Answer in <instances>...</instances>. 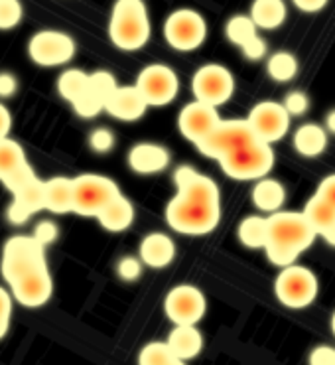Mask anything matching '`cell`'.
Masks as SVG:
<instances>
[{
  "instance_id": "obj_1",
  "label": "cell",
  "mask_w": 335,
  "mask_h": 365,
  "mask_svg": "<svg viewBox=\"0 0 335 365\" xmlns=\"http://www.w3.org/2000/svg\"><path fill=\"white\" fill-rule=\"evenodd\" d=\"M268 231L264 251L270 263L278 267H288L308 251L316 241V231L302 215V212H277L268 215Z\"/></svg>"
},
{
  "instance_id": "obj_2",
  "label": "cell",
  "mask_w": 335,
  "mask_h": 365,
  "mask_svg": "<svg viewBox=\"0 0 335 365\" xmlns=\"http://www.w3.org/2000/svg\"><path fill=\"white\" fill-rule=\"evenodd\" d=\"M150 18L140 0H118L113 6L109 36L118 50L134 51L150 40Z\"/></svg>"
},
{
  "instance_id": "obj_3",
  "label": "cell",
  "mask_w": 335,
  "mask_h": 365,
  "mask_svg": "<svg viewBox=\"0 0 335 365\" xmlns=\"http://www.w3.org/2000/svg\"><path fill=\"white\" fill-rule=\"evenodd\" d=\"M48 269L46 263V247H42L32 235L10 237L2 249L0 271L10 287L36 271Z\"/></svg>"
},
{
  "instance_id": "obj_4",
  "label": "cell",
  "mask_w": 335,
  "mask_h": 365,
  "mask_svg": "<svg viewBox=\"0 0 335 365\" xmlns=\"http://www.w3.org/2000/svg\"><path fill=\"white\" fill-rule=\"evenodd\" d=\"M221 220V207L190 204L174 195L166 205L168 225L184 235H207L215 230Z\"/></svg>"
},
{
  "instance_id": "obj_5",
  "label": "cell",
  "mask_w": 335,
  "mask_h": 365,
  "mask_svg": "<svg viewBox=\"0 0 335 365\" xmlns=\"http://www.w3.org/2000/svg\"><path fill=\"white\" fill-rule=\"evenodd\" d=\"M118 195L117 182L100 174H81L73 178V213L97 217Z\"/></svg>"
},
{
  "instance_id": "obj_6",
  "label": "cell",
  "mask_w": 335,
  "mask_h": 365,
  "mask_svg": "<svg viewBox=\"0 0 335 365\" xmlns=\"http://www.w3.org/2000/svg\"><path fill=\"white\" fill-rule=\"evenodd\" d=\"M319 282L316 274L302 264H288L277 277L274 292L280 304L292 310H302L310 306L318 297Z\"/></svg>"
},
{
  "instance_id": "obj_7",
  "label": "cell",
  "mask_w": 335,
  "mask_h": 365,
  "mask_svg": "<svg viewBox=\"0 0 335 365\" xmlns=\"http://www.w3.org/2000/svg\"><path fill=\"white\" fill-rule=\"evenodd\" d=\"M221 170L233 180H262L272 170L277 156L272 146L264 143H254L244 146L233 154H227L221 160Z\"/></svg>"
},
{
  "instance_id": "obj_8",
  "label": "cell",
  "mask_w": 335,
  "mask_h": 365,
  "mask_svg": "<svg viewBox=\"0 0 335 365\" xmlns=\"http://www.w3.org/2000/svg\"><path fill=\"white\" fill-rule=\"evenodd\" d=\"M254 143H259V140L247 120H221L217 128L195 146L203 156L221 160L227 154L237 153Z\"/></svg>"
},
{
  "instance_id": "obj_9",
  "label": "cell",
  "mask_w": 335,
  "mask_h": 365,
  "mask_svg": "<svg viewBox=\"0 0 335 365\" xmlns=\"http://www.w3.org/2000/svg\"><path fill=\"white\" fill-rule=\"evenodd\" d=\"M164 38L177 51L197 50L207 38V22L195 10L180 9L166 18Z\"/></svg>"
},
{
  "instance_id": "obj_10",
  "label": "cell",
  "mask_w": 335,
  "mask_h": 365,
  "mask_svg": "<svg viewBox=\"0 0 335 365\" xmlns=\"http://www.w3.org/2000/svg\"><path fill=\"white\" fill-rule=\"evenodd\" d=\"M192 91L195 101L217 109L219 105H225L233 97L234 77L225 66L207 63L193 73Z\"/></svg>"
},
{
  "instance_id": "obj_11",
  "label": "cell",
  "mask_w": 335,
  "mask_h": 365,
  "mask_svg": "<svg viewBox=\"0 0 335 365\" xmlns=\"http://www.w3.org/2000/svg\"><path fill=\"white\" fill-rule=\"evenodd\" d=\"M134 87L148 107H166L177 97L180 79L172 68L164 63H152L138 73Z\"/></svg>"
},
{
  "instance_id": "obj_12",
  "label": "cell",
  "mask_w": 335,
  "mask_h": 365,
  "mask_svg": "<svg viewBox=\"0 0 335 365\" xmlns=\"http://www.w3.org/2000/svg\"><path fill=\"white\" fill-rule=\"evenodd\" d=\"M244 120L249 123L257 140L268 146L282 140L290 130V115L284 110L282 103L277 101H262L254 105Z\"/></svg>"
},
{
  "instance_id": "obj_13",
  "label": "cell",
  "mask_w": 335,
  "mask_h": 365,
  "mask_svg": "<svg viewBox=\"0 0 335 365\" xmlns=\"http://www.w3.org/2000/svg\"><path fill=\"white\" fill-rule=\"evenodd\" d=\"M30 60L42 68H58L76 56V42L58 30H42L32 36L28 43Z\"/></svg>"
},
{
  "instance_id": "obj_14",
  "label": "cell",
  "mask_w": 335,
  "mask_h": 365,
  "mask_svg": "<svg viewBox=\"0 0 335 365\" xmlns=\"http://www.w3.org/2000/svg\"><path fill=\"white\" fill-rule=\"evenodd\" d=\"M164 310L168 318L176 326H195L205 316L207 302L197 287L180 284L168 292Z\"/></svg>"
},
{
  "instance_id": "obj_15",
  "label": "cell",
  "mask_w": 335,
  "mask_h": 365,
  "mask_svg": "<svg viewBox=\"0 0 335 365\" xmlns=\"http://www.w3.org/2000/svg\"><path fill=\"white\" fill-rule=\"evenodd\" d=\"M177 186V197L190 204L207 205V207H221V192L219 186L207 176L195 172L190 166H180L174 174Z\"/></svg>"
},
{
  "instance_id": "obj_16",
  "label": "cell",
  "mask_w": 335,
  "mask_h": 365,
  "mask_svg": "<svg viewBox=\"0 0 335 365\" xmlns=\"http://www.w3.org/2000/svg\"><path fill=\"white\" fill-rule=\"evenodd\" d=\"M219 123H221V117L217 109L197 101L187 103L177 115L180 133L184 135L185 140H190L193 145H197L205 136H210L217 128Z\"/></svg>"
},
{
  "instance_id": "obj_17",
  "label": "cell",
  "mask_w": 335,
  "mask_h": 365,
  "mask_svg": "<svg viewBox=\"0 0 335 365\" xmlns=\"http://www.w3.org/2000/svg\"><path fill=\"white\" fill-rule=\"evenodd\" d=\"M10 289H12V297L16 298L22 306H28V308L43 306L50 300L51 292H53L50 269L32 272V274H28L22 280L14 282Z\"/></svg>"
},
{
  "instance_id": "obj_18",
  "label": "cell",
  "mask_w": 335,
  "mask_h": 365,
  "mask_svg": "<svg viewBox=\"0 0 335 365\" xmlns=\"http://www.w3.org/2000/svg\"><path fill=\"white\" fill-rule=\"evenodd\" d=\"M14 202L10 205L9 217L12 223L22 225L30 220V215L46 210V194H43V182L38 176L28 184L14 192Z\"/></svg>"
},
{
  "instance_id": "obj_19",
  "label": "cell",
  "mask_w": 335,
  "mask_h": 365,
  "mask_svg": "<svg viewBox=\"0 0 335 365\" xmlns=\"http://www.w3.org/2000/svg\"><path fill=\"white\" fill-rule=\"evenodd\" d=\"M148 105L143 99V95L136 91V87H117L115 93L110 95L105 103V110L110 117L125 123H134L143 119Z\"/></svg>"
},
{
  "instance_id": "obj_20",
  "label": "cell",
  "mask_w": 335,
  "mask_h": 365,
  "mask_svg": "<svg viewBox=\"0 0 335 365\" xmlns=\"http://www.w3.org/2000/svg\"><path fill=\"white\" fill-rule=\"evenodd\" d=\"M168 164H170V153L160 145L140 143V145H134L128 153V166L143 176L166 170Z\"/></svg>"
},
{
  "instance_id": "obj_21",
  "label": "cell",
  "mask_w": 335,
  "mask_h": 365,
  "mask_svg": "<svg viewBox=\"0 0 335 365\" xmlns=\"http://www.w3.org/2000/svg\"><path fill=\"white\" fill-rule=\"evenodd\" d=\"M176 259V245L166 233H148L140 243V261L152 269H164Z\"/></svg>"
},
{
  "instance_id": "obj_22",
  "label": "cell",
  "mask_w": 335,
  "mask_h": 365,
  "mask_svg": "<svg viewBox=\"0 0 335 365\" xmlns=\"http://www.w3.org/2000/svg\"><path fill=\"white\" fill-rule=\"evenodd\" d=\"M168 349L177 361H190L203 349V336L195 326H174L166 340Z\"/></svg>"
},
{
  "instance_id": "obj_23",
  "label": "cell",
  "mask_w": 335,
  "mask_h": 365,
  "mask_svg": "<svg viewBox=\"0 0 335 365\" xmlns=\"http://www.w3.org/2000/svg\"><path fill=\"white\" fill-rule=\"evenodd\" d=\"M294 148L306 158H316L326 153L327 130L318 123H304L294 133Z\"/></svg>"
},
{
  "instance_id": "obj_24",
  "label": "cell",
  "mask_w": 335,
  "mask_h": 365,
  "mask_svg": "<svg viewBox=\"0 0 335 365\" xmlns=\"http://www.w3.org/2000/svg\"><path fill=\"white\" fill-rule=\"evenodd\" d=\"M46 210L51 213H73V178L56 176L43 182Z\"/></svg>"
},
{
  "instance_id": "obj_25",
  "label": "cell",
  "mask_w": 335,
  "mask_h": 365,
  "mask_svg": "<svg viewBox=\"0 0 335 365\" xmlns=\"http://www.w3.org/2000/svg\"><path fill=\"white\" fill-rule=\"evenodd\" d=\"M97 220L107 231L118 233V231H125L133 225L134 207L125 195L120 194L97 215Z\"/></svg>"
},
{
  "instance_id": "obj_26",
  "label": "cell",
  "mask_w": 335,
  "mask_h": 365,
  "mask_svg": "<svg viewBox=\"0 0 335 365\" xmlns=\"http://www.w3.org/2000/svg\"><path fill=\"white\" fill-rule=\"evenodd\" d=\"M286 202V190L278 180L262 178L252 187V204L260 212L277 213Z\"/></svg>"
},
{
  "instance_id": "obj_27",
  "label": "cell",
  "mask_w": 335,
  "mask_h": 365,
  "mask_svg": "<svg viewBox=\"0 0 335 365\" xmlns=\"http://www.w3.org/2000/svg\"><path fill=\"white\" fill-rule=\"evenodd\" d=\"M252 24L257 30H277L284 24L286 20V4L282 0H257L252 2L251 16Z\"/></svg>"
},
{
  "instance_id": "obj_28",
  "label": "cell",
  "mask_w": 335,
  "mask_h": 365,
  "mask_svg": "<svg viewBox=\"0 0 335 365\" xmlns=\"http://www.w3.org/2000/svg\"><path fill=\"white\" fill-rule=\"evenodd\" d=\"M302 215L311 225V230L316 231V235H326L335 227V210L326 202H321L318 195L310 197V202L304 205Z\"/></svg>"
},
{
  "instance_id": "obj_29",
  "label": "cell",
  "mask_w": 335,
  "mask_h": 365,
  "mask_svg": "<svg viewBox=\"0 0 335 365\" xmlns=\"http://www.w3.org/2000/svg\"><path fill=\"white\" fill-rule=\"evenodd\" d=\"M267 231H268V221L262 215H249L239 223V241L249 249H264L267 243Z\"/></svg>"
},
{
  "instance_id": "obj_30",
  "label": "cell",
  "mask_w": 335,
  "mask_h": 365,
  "mask_svg": "<svg viewBox=\"0 0 335 365\" xmlns=\"http://www.w3.org/2000/svg\"><path fill=\"white\" fill-rule=\"evenodd\" d=\"M26 164L28 160H26L24 148L18 145L16 140H12V138L0 140V182L10 178Z\"/></svg>"
},
{
  "instance_id": "obj_31",
  "label": "cell",
  "mask_w": 335,
  "mask_h": 365,
  "mask_svg": "<svg viewBox=\"0 0 335 365\" xmlns=\"http://www.w3.org/2000/svg\"><path fill=\"white\" fill-rule=\"evenodd\" d=\"M267 71L274 81L286 83L298 73V60L294 58V53H290V51H277V53H272L268 58Z\"/></svg>"
},
{
  "instance_id": "obj_32",
  "label": "cell",
  "mask_w": 335,
  "mask_h": 365,
  "mask_svg": "<svg viewBox=\"0 0 335 365\" xmlns=\"http://www.w3.org/2000/svg\"><path fill=\"white\" fill-rule=\"evenodd\" d=\"M225 34L227 38L234 43V46L244 48L247 43L259 36V32H257V26L252 24L251 18L239 14V16H233L229 22H227Z\"/></svg>"
},
{
  "instance_id": "obj_33",
  "label": "cell",
  "mask_w": 335,
  "mask_h": 365,
  "mask_svg": "<svg viewBox=\"0 0 335 365\" xmlns=\"http://www.w3.org/2000/svg\"><path fill=\"white\" fill-rule=\"evenodd\" d=\"M87 81H89L87 73L79 71V69H67L58 79L59 95L69 103H73L87 89Z\"/></svg>"
},
{
  "instance_id": "obj_34",
  "label": "cell",
  "mask_w": 335,
  "mask_h": 365,
  "mask_svg": "<svg viewBox=\"0 0 335 365\" xmlns=\"http://www.w3.org/2000/svg\"><path fill=\"white\" fill-rule=\"evenodd\" d=\"M176 357L168 349L166 341H150L144 346L140 356H138V365H170Z\"/></svg>"
},
{
  "instance_id": "obj_35",
  "label": "cell",
  "mask_w": 335,
  "mask_h": 365,
  "mask_svg": "<svg viewBox=\"0 0 335 365\" xmlns=\"http://www.w3.org/2000/svg\"><path fill=\"white\" fill-rule=\"evenodd\" d=\"M71 105H73L77 115L83 117V119H93V117H97L99 113L105 110V101L95 93H91L89 89H85L83 93L79 95Z\"/></svg>"
},
{
  "instance_id": "obj_36",
  "label": "cell",
  "mask_w": 335,
  "mask_h": 365,
  "mask_svg": "<svg viewBox=\"0 0 335 365\" xmlns=\"http://www.w3.org/2000/svg\"><path fill=\"white\" fill-rule=\"evenodd\" d=\"M87 89L107 103V99H109L110 95L115 93V89H117V81H115V77L110 76V73H107V71H97V73L89 76Z\"/></svg>"
},
{
  "instance_id": "obj_37",
  "label": "cell",
  "mask_w": 335,
  "mask_h": 365,
  "mask_svg": "<svg viewBox=\"0 0 335 365\" xmlns=\"http://www.w3.org/2000/svg\"><path fill=\"white\" fill-rule=\"evenodd\" d=\"M22 20V4L16 0H0V30H12Z\"/></svg>"
},
{
  "instance_id": "obj_38",
  "label": "cell",
  "mask_w": 335,
  "mask_h": 365,
  "mask_svg": "<svg viewBox=\"0 0 335 365\" xmlns=\"http://www.w3.org/2000/svg\"><path fill=\"white\" fill-rule=\"evenodd\" d=\"M284 110L292 117H302L306 110L310 109V97L306 91H290V93L284 97V103H282Z\"/></svg>"
},
{
  "instance_id": "obj_39",
  "label": "cell",
  "mask_w": 335,
  "mask_h": 365,
  "mask_svg": "<svg viewBox=\"0 0 335 365\" xmlns=\"http://www.w3.org/2000/svg\"><path fill=\"white\" fill-rule=\"evenodd\" d=\"M89 146L95 153L107 154L115 146V135L110 133L109 128H97L89 136Z\"/></svg>"
},
{
  "instance_id": "obj_40",
  "label": "cell",
  "mask_w": 335,
  "mask_h": 365,
  "mask_svg": "<svg viewBox=\"0 0 335 365\" xmlns=\"http://www.w3.org/2000/svg\"><path fill=\"white\" fill-rule=\"evenodd\" d=\"M118 277L123 280H136L143 272V261L136 257H123L117 267Z\"/></svg>"
},
{
  "instance_id": "obj_41",
  "label": "cell",
  "mask_w": 335,
  "mask_h": 365,
  "mask_svg": "<svg viewBox=\"0 0 335 365\" xmlns=\"http://www.w3.org/2000/svg\"><path fill=\"white\" fill-rule=\"evenodd\" d=\"M38 243L42 247H48L50 243L56 241L58 237V225L53 223V221H40L38 225H36V230H34V235H32Z\"/></svg>"
},
{
  "instance_id": "obj_42",
  "label": "cell",
  "mask_w": 335,
  "mask_h": 365,
  "mask_svg": "<svg viewBox=\"0 0 335 365\" xmlns=\"http://www.w3.org/2000/svg\"><path fill=\"white\" fill-rule=\"evenodd\" d=\"M12 318V297L0 287V340L6 336Z\"/></svg>"
},
{
  "instance_id": "obj_43",
  "label": "cell",
  "mask_w": 335,
  "mask_h": 365,
  "mask_svg": "<svg viewBox=\"0 0 335 365\" xmlns=\"http://www.w3.org/2000/svg\"><path fill=\"white\" fill-rule=\"evenodd\" d=\"M310 365H335V348L331 346H318L310 351L308 357Z\"/></svg>"
},
{
  "instance_id": "obj_44",
  "label": "cell",
  "mask_w": 335,
  "mask_h": 365,
  "mask_svg": "<svg viewBox=\"0 0 335 365\" xmlns=\"http://www.w3.org/2000/svg\"><path fill=\"white\" fill-rule=\"evenodd\" d=\"M316 195H318L321 202H326L327 205H331L335 210V174H329L327 178L321 180Z\"/></svg>"
},
{
  "instance_id": "obj_45",
  "label": "cell",
  "mask_w": 335,
  "mask_h": 365,
  "mask_svg": "<svg viewBox=\"0 0 335 365\" xmlns=\"http://www.w3.org/2000/svg\"><path fill=\"white\" fill-rule=\"evenodd\" d=\"M241 50H243L244 58L257 61L260 60V58H264V53H267V43H264V40H262L260 36H257L254 40H251V42L247 43L244 48H241Z\"/></svg>"
},
{
  "instance_id": "obj_46",
  "label": "cell",
  "mask_w": 335,
  "mask_h": 365,
  "mask_svg": "<svg viewBox=\"0 0 335 365\" xmlns=\"http://www.w3.org/2000/svg\"><path fill=\"white\" fill-rule=\"evenodd\" d=\"M18 89V79L12 73H0V97H12Z\"/></svg>"
},
{
  "instance_id": "obj_47",
  "label": "cell",
  "mask_w": 335,
  "mask_h": 365,
  "mask_svg": "<svg viewBox=\"0 0 335 365\" xmlns=\"http://www.w3.org/2000/svg\"><path fill=\"white\" fill-rule=\"evenodd\" d=\"M296 9H300L302 12H319L327 6L326 0H296L294 2Z\"/></svg>"
},
{
  "instance_id": "obj_48",
  "label": "cell",
  "mask_w": 335,
  "mask_h": 365,
  "mask_svg": "<svg viewBox=\"0 0 335 365\" xmlns=\"http://www.w3.org/2000/svg\"><path fill=\"white\" fill-rule=\"evenodd\" d=\"M10 128H12V117H10L9 109L0 103V140L9 138Z\"/></svg>"
},
{
  "instance_id": "obj_49",
  "label": "cell",
  "mask_w": 335,
  "mask_h": 365,
  "mask_svg": "<svg viewBox=\"0 0 335 365\" xmlns=\"http://www.w3.org/2000/svg\"><path fill=\"white\" fill-rule=\"evenodd\" d=\"M327 130V133H331V135H335V109H331L329 113H327L326 117V127H324Z\"/></svg>"
},
{
  "instance_id": "obj_50",
  "label": "cell",
  "mask_w": 335,
  "mask_h": 365,
  "mask_svg": "<svg viewBox=\"0 0 335 365\" xmlns=\"http://www.w3.org/2000/svg\"><path fill=\"white\" fill-rule=\"evenodd\" d=\"M324 239H326L327 245L335 247V227L331 231H329V233H326V235H324Z\"/></svg>"
},
{
  "instance_id": "obj_51",
  "label": "cell",
  "mask_w": 335,
  "mask_h": 365,
  "mask_svg": "<svg viewBox=\"0 0 335 365\" xmlns=\"http://www.w3.org/2000/svg\"><path fill=\"white\" fill-rule=\"evenodd\" d=\"M331 331H334V336H335V312L334 316H331Z\"/></svg>"
},
{
  "instance_id": "obj_52",
  "label": "cell",
  "mask_w": 335,
  "mask_h": 365,
  "mask_svg": "<svg viewBox=\"0 0 335 365\" xmlns=\"http://www.w3.org/2000/svg\"><path fill=\"white\" fill-rule=\"evenodd\" d=\"M170 365H185V361H177V359H174Z\"/></svg>"
}]
</instances>
